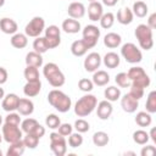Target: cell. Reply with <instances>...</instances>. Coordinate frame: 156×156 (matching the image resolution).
Returning a JSON list of instances; mask_svg holds the SVG:
<instances>
[{
    "mask_svg": "<svg viewBox=\"0 0 156 156\" xmlns=\"http://www.w3.org/2000/svg\"><path fill=\"white\" fill-rule=\"evenodd\" d=\"M48 101L55 110H57L61 113H65V112L69 111V108L72 106L71 98L67 94H65L63 91L58 90V89H52L51 91H49Z\"/></svg>",
    "mask_w": 156,
    "mask_h": 156,
    "instance_id": "cell-1",
    "label": "cell"
},
{
    "mask_svg": "<svg viewBox=\"0 0 156 156\" xmlns=\"http://www.w3.org/2000/svg\"><path fill=\"white\" fill-rule=\"evenodd\" d=\"M43 74L49 82V84L54 88H60L65 84L66 77L60 69V67L54 62H48L43 67Z\"/></svg>",
    "mask_w": 156,
    "mask_h": 156,
    "instance_id": "cell-2",
    "label": "cell"
},
{
    "mask_svg": "<svg viewBox=\"0 0 156 156\" xmlns=\"http://www.w3.org/2000/svg\"><path fill=\"white\" fill-rule=\"evenodd\" d=\"M96 105H98L96 96L93 94H85L74 104V113L78 117H87L95 110Z\"/></svg>",
    "mask_w": 156,
    "mask_h": 156,
    "instance_id": "cell-3",
    "label": "cell"
},
{
    "mask_svg": "<svg viewBox=\"0 0 156 156\" xmlns=\"http://www.w3.org/2000/svg\"><path fill=\"white\" fill-rule=\"evenodd\" d=\"M134 35L138 39L139 46L144 50H150L154 46V39H152V29L147 26V24H139L135 30H134Z\"/></svg>",
    "mask_w": 156,
    "mask_h": 156,
    "instance_id": "cell-4",
    "label": "cell"
},
{
    "mask_svg": "<svg viewBox=\"0 0 156 156\" xmlns=\"http://www.w3.org/2000/svg\"><path fill=\"white\" fill-rule=\"evenodd\" d=\"M121 55H122V57L128 63H132V65L139 63L143 60L141 50L135 44H133V43H126V44H123L122 48H121Z\"/></svg>",
    "mask_w": 156,
    "mask_h": 156,
    "instance_id": "cell-5",
    "label": "cell"
},
{
    "mask_svg": "<svg viewBox=\"0 0 156 156\" xmlns=\"http://www.w3.org/2000/svg\"><path fill=\"white\" fill-rule=\"evenodd\" d=\"M50 138V150L55 156H63L67 152V141L63 135L57 132H52L49 135Z\"/></svg>",
    "mask_w": 156,
    "mask_h": 156,
    "instance_id": "cell-6",
    "label": "cell"
},
{
    "mask_svg": "<svg viewBox=\"0 0 156 156\" xmlns=\"http://www.w3.org/2000/svg\"><path fill=\"white\" fill-rule=\"evenodd\" d=\"M44 29H45L44 18L40 16H35L26 24L24 34L27 37H30V38H37V37H40V34L44 32Z\"/></svg>",
    "mask_w": 156,
    "mask_h": 156,
    "instance_id": "cell-7",
    "label": "cell"
},
{
    "mask_svg": "<svg viewBox=\"0 0 156 156\" xmlns=\"http://www.w3.org/2000/svg\"><path fill=\"white\" fill-rule=\"evenodd\" d=\"M1 130H2V133H1L2 134V139L9 144L18 141V140H22V138H23V132H22V129H20L18 126L5 123L1 127Z\"/></svg>",
    "mask_w": 156,
    "mask_h": 156,
    "instance_id": "cell-8",
    "label": "cell"
},
{
    "mask_svg": "<svg viewBox=\"0 0 156 156\" xmlns=\"http://www.w3.org/2000/svg\"><path fill=\"white\" fill-rule=\"evenodd\" d=\"M82 34H83V41L87 44L89 49H93L98 44V40L100 38V29L94 24H88L84 27Z\"/></svg>",
    "mask_w": 156,
    "mask_h": 156,
    "instance_id": "cell-9",
    "label": "cell"
},
{
    "mask_svg": "<svg viewBox=\"0 0 156 156\" xmlns=\"http://www.w3.org/2000/svg\"><path fill=\"white\" fill-rule=\"evenodd\" d=\"M101 56L99 52H90L88 54V56L84 58V69L87 72H95L96 69L100 68V65H101Z\"/></svg>",
    "mask_w": 156,
    "mask_h": 156,
    "instance_id": "cell-10",
    "label": "cell"
},
{
    "mask_svg": "<svg viewBox=\"0 0 156 156\" xmlns=\"http://www.w3.org/2000/svg\"><path fill=\"white\" fill-rule=\"evenodd\" d=\"M96 115L102 121H106L110 118V116L112 115L113 112V107H112V104L108 101V100H102L100 101L98 105H96Z\"/></svg>",
    "mask_w": 156,
    "mask_h": 156,
    "instance_id": "cell-11",
    "label": "cell"
},
{
    "mask_svg": "<svg viewBox=\"0 0 156 156\" xmlns=\"http://www.w3.org/2000/svg\"><path fill=\"white\" fill-rule=\"evenodd\" d=\"M121 99V107L124 112L127 113H133L136 111L138 106H139V100L134 99L133 96H130L129 94H124Z\"/></svg>",
    "mask_w": 156,
    "mask_h": 156,
    "instance_id": "cell-12",
    "label": "cell"
},
{
    "mask_svg": "<svg viewBox=\"0 0 156 156\" xmlns=\"http://www.w3.org/2000/svg\"><path fill=\"white\" fill-rule=\"evenodd\" d=\"M18 101H20V98L16 94L10 93V94H7V95L4 96L2 102H1V107L6 112H12V111L17 110Z\"/></svg>",
    "mask_w": 156,
    "mask_h": 156,
    "instance_id": "cell-13",
    "label": "cell"
},
{
    "mask_svg": "<svg viewBox=\"0 0 156 156\" xmlns=\"http://www.w3.org/2000/svg\"><path fill=\"white\" fill-rule=\"evenodd\" d=\"M67 12H68V16L71 18H74V20H78V18H82L84 15H85V6L83 2H79V1H73L68 5V9H67Z\"/></svg>",
    "mask_w": 156,
    "mask_h": 156,
    "instance_id": "cell-14",
    "label": "cell"
},
{
    "mask_svg": "<svg viewBox=\"0 0 156 156\" xmlns=\"http://www.w3.org/2000/svg\"><path fill=\"white\" fill-rule=\"evenodd\" d=\"M104 13V9H102V4L99 1H91L88 6V16L89 20L93 22H98L101 16Z\"/></svg>",
    "mask_w": 156,
    "mask_h": 156,
    "instance_id": "cell-15",
    "label": "cell"
},
{
    "mask_svg": "<svg viewBox=\"0 0 156 156\" xmlns=\"http://www.w3.org/2000/svg\"><path fill=\"white\" fill-rule=\"evenodd\" d=\"M17 29H18V26L15 20L9 18V17H4L0 20V30L2 33L12 35V34L17 33Z\"/></svg>",
    "mask_w": 156,
    "mask_h": 156,
    "instance_id": "cell-16",
    "label": "cell"
},
{
    "mask_svg": "<svg viewBox=\"0 0 156 156\" xmlns=\"http://www.w3.org/2000/svg\"><path fill=\"white\" fill-rule=\"evenodd\" d=\"M17 111L21 116H30L34 111V104L32 100L27 99V98H22L18 101L17 105Z\"/></svg>",
    "mask_w": 156,
    "mask_h": 156,
    "instance_id": "cell-17",
    "label": "cell"
},
{
    "mask_svg": "<svg viewBox=\"0 0 156 156\" xmlns=\"http://www.w3.org/2000/svg\"><path fill=\"white\" fill-rule=\"evenodd\" d=\"M61 28H62L63 32H66L68 34H76V33H78L82 29V26H80L79 21L69 17V18H67V20H65L62 22Z\"/></svg>",
    "mask_w": 156,
    "mask_h": 156,
    "instance_id": "cell-18",
    "label": "cell"
},
{
    "mask_svg": "<svg viewBox=\"0 0 156 156\" xmlns=\"http://www.w3.org/2000/svg\"><path fill=\"white\" fill-rule=\"evenodd\" d=\"M41 90V83L40 80L37 82H27L23 87V94L27 98H34L37 96Z\"/></svg>",
    "mask_w": 156,
    "mask_h": 156,
    "instance_id": "cell-19",
    "label": "cell"
},
{
    "mask_svg": "<svg viewBox=\"0 0 156 156\" xmlns=\"http://www.w3.org/2000/svg\"><path fill=\"white\" fill-rule=\"evenodd\" d=\"M117 21L121 23V24H130L133 22V18H134V15L132 12V10L129 7H122L117 11Z\"/></svg>",
    "mask_w": 156,
    "mask_h": 156,
    "instance_id": "cell-20",
    "label": "cell"
},
{
    "mask_svg": "<svg viewBox=\"0 0 156 156\" xmlns=\"http://www.w3.org/2000/svg\"><path fill=\"white\" fill-rule=\"evenodd\" d=\"M122 43V38L119 34L115 33V32H110L104 37V44L105 46H107L108 49H115L118 48Z\"/></svg>",
    "mask_w": 156,
    "mask_h": 156,
    "instance_id": "cell-21",
    "label": "cell"
},
{
    "mask_svg": "<svg viewBox=\"0 0 156 156\" xmlns=\"http://www.w3.org/2000/svg\"><path fill=\"white\" fill-rule=\"evenodd\" d=\"M89 48L87 46V44L83 41V39H79V40H74L72 44H71V52L72 55L77 56V57H80V56H84L87 52H88Z\"/></svg>",
    "mask_w": 156,
    "mask_h": 156,
    "instance_id": "cell-22",
    "label": "cell"
},
{
    "mask_svg": "<svg viewBox=\"0 0 156 156\" xmlns=\"http://www.w3.org/2000/svg\"><path fill=\"white\" fill-rule=\"evenodd\" d=\"M93 83L98 87H104L110 82V76L106 71L104 69H96L95 72H93Z\"/></svg>",
    "mask_w": 156,
    "mask_h": 156,
    "instance_id": "cell-23",
    "label": "cell"
},
{
    "mask_svg": "<svg viewBox=\"0 0 156 156\" xmlns=\"http://www.w3.org/2000/svg\"><path fill=\"white\" fill-rule=\"evenodd\" d=\"M26 65L27 66H34L37 68L43 66V56L41 54L37 52V51H29L26 55Z\"/></svg>",
    "mask_w": 156,
    "mask_h": 156,
    "instance_id": "cell-24",
    "label": "cell"
},
{
    "mask_svg": "<svg viewBox=\"0 0 156 156\" xmlns=\"http://www.w3.org/2000/svg\"><path fill=\"white\" fill-rule=\"evenodd\" d=\"M102 62L107 68H116V67L119 66L121 58H119L118 54H116L113 51H110V52H106V55L102 58Z\"/></svg>",
    "mask_w": 156,
    "mask_h": 156,
    "instance_id": "cell-25",
    "label": "cell"
},
{
    "mask_svg": "<svg viewBox=\"0 0 156 156\" xmlns=\"http://www.w3.org/2000/svg\"><path fill=\"white\" fill-rule=\"evenodd\" d=\"M26 150V145L23 143V140H18V141H15V143H11L7 151H6V155L7 156H21Z\"/></svg>",
    "mask_w": 156,
    "mask_h": 156,
    "instance_id": "cell-26",
    "label": "cell"
},
{
    "mask_svg": "<svg viewBox=\"0 0 156 156\" xmlns=\"http://www.w3.org/2000/svg\"><path fill=\"white\" fill-rule=\"evenodd\" d=\"M11 45L16 49H23L28 45V37L23 33H15L11 37Z\"/></svg>",
    "mask_w": 156,
    "mask_h": 156,
    "instance_id": "cell-27",
    "label": "cell"
},
{
    "mask_svg": "<svg viewBox=\"0 0 156 156\" xmlns=\"http://www.w3.org/2000/svg\"><path fill=\"white\" fill-rule=\"evenodd\" d=\"M132 12H133L134 16H136V17H139V18H143V17H145V16L147 15L149 7H147V5H146L144 1L136 0V1L133 4Z\"/></svg>",
    "mask_w": 156,
    "mask_h": 156,
    "instance_id": "cell-28",
    "label": "cell"
},
{
    "mask_svg": "<svg viewBox=\"0 0 156 156\" xmlns=\"http://www.w3.org/2000/svg\"><path fill=\"white\" fill-rule=\"evenodd\" d=\"M151 122H152L151 113H149L146 111H140L135 116V123L139 127H149L151 124Z\"/></svg>",
    "mask_w": 156,
    "mask_h": 156,
    "instance_id": "cell-29",
    "label": "cell"
},
{
    "mask_svg": "<svg viewBox=\"0 0 156 156\" xmlns=\"http://www.w3.org/2000/svg\"><path fill=\"white\" fill-rule=\"evenodd\" d=\"M108 141H110L108 134L105 133V132H102V130L95 132L94 135H93V143H94L95 146H100V147L106 146L108 144Z\"/></svg>",
    "mask_w": 156,
    "mask_h": 156,
    "instance_id": "cell-30",
    "label": "cell"
},
{
    "mask_svg": "<svg viewBox=\"0 0 156 156\" xmlns=\"http://www.w3.org/2000/svg\"><path fill=\"white\" fill-rule=\"evenodd\" d=\"M104 95H105L106 100H108L110 102H113V101H117L121 98V90H119V88L111 85V87H107L105 89Z\"/></svg>",
    "mask_w": 156,
    "mask_h": 156,
    "instance_id": "cell-31",
    "label": "cell"
},
{
    "mask_svg": "<svg viewBox=\"0 0 156 156\" xmlns=\"http://www.w3.org/2000/svg\"><path fill=\"white\" fill-rule=\"evenodd\" d=\"M33 49L34 51L39 52V54H44L49 50V46H48V43H46V39L45 37H37L33 41Z\"/></svg>",
    "mask_w": 156,
    "mask_h": 156,
    "instance_id": "cell-32",
    "label": "cell"
},
{
    "mask_svg": "<svg viewBox=\"0 0 156 156\" xmlns=\"http://www.w3.org/2000/svg\"><path fill=\"white\" fill-rule=\"evenodd\" d=\"M38 124H39V122H38L37 119L29 117V118H26V119H23V121L21 122V129H22V132L26 133V134L33 133Z\"/></svg>",
    "mask_w": 156,
    "mask_h": 156,
    "instance_id": "cell-33",
    "label": "cell"
},
{
    "mask_svg": "<svg viewBox=\"0 0 156 156\" xmlns=\"http://www.w3.org/2000/svg\"><path fill=\"white\" fill-rule=\"evenodd\" d=\"M24 78L27 82H37V80H40L39 79V71L37 67L34 66H27L24 68Z\"/></svg>",
    "mask_w": 156,
    "mask_h": 156,
    "instance_id": "cell-34",
    "label": "cell"
},
{
    "mask_svg": "<svg viewBox=\"0 0 156 156\" xmlns=\"http://www.w3.org/2000/svg\"><path fill=\"white\" fill-rule=\"evenodd\" d=\"M133 140L138 145H145L150 140L149 133L145 132V130H143V129H138V130H135L133 133Z\"/></svg>",
    "mask_w": 156,
    "mask_h": 156,
    "instance_id": "cell-35",
    "label": "cell"
},
{
    "mask_svg": "<svg viewBox=\"0 0 156 156\" xmlns=\"http://www.w3.org/2000/svg\"><path fill=\"white\" fill-rule=\"evenodd\" d=\"M99 22H100L101 28L108 29V28H111V27L113 26V23H115V15H113L112 12L102 13V16H101V18L99 20Z\"/></svg>",
    "mask_w": 156,
    "mask_h": 156,
    "instance_id": "cell-36",
    "label": "cell"
},
{
    "mask_svg": "<svg viewBox=\"0 0 156 156\" xmlns=\"http://www.w3.org/2000/svg\"><path fill=\"white\" fill-rule=\"evenodd\" d=\"M145 107H146V112L149 113L156 112V91L155 90H151L149 93L146 102H145Z\"/></svg>",
    "mask_w": 156,
    "mask_h": 156,
    "instance_id": "cell-37",
    "label": "cell"
},
{
    "mask_svg": "<svg viewBox=\"0 0 156 156\" xmlns=\"http://www.w3.org/2000/svg\"><path fill=\"white\" fill-rule=\"evenodd\" d=\"M83 144V136H82V133H71L68 135V145L69 147L72 149H76V147H79L80 145Z\"/></svg>",
    "mask_w": 156,
    "mask_h": 156,
    "instance_id": "cell-38",
    "label": "cell"
},
{
    "mask_svg": "<svg viewBox=\"0 0 156 156\" xmlns=\"http://www.w3.org/2000/svg\"><path fill=\"white\" fill-rule=\"evenodd\" d=\"M150 83H151V79H150V77L145 73V74L140 76L139 78L133 79V80L130 82V85H134V87H139V88L145 89V88H147V87L150 85Z\"/></svg>",
    "mask_w": 156,
    "mask_h": 156,
    "instance_id": "cell-39",
    "label": "cell"
},
{
    "mask_svg": "<svg viewBox=\"0 0 156 156\" xmlns=\"http://www.w3.org/2000/svg\"><path fill=\"white\" fill-rule=\"evenodd\" d=\"M45 124H46V127H49L50 129H57L58 126L61 124V119H60V117H58L57 115L50 113V115H48L46 118H45Z\"/></svg>",
    "mask_w": 156,
    "mask_h": 156,
    "instance_id": "cell-40",
    "label": "cell"
},
{
    "mask_svg": "<svg viewBox=\"0 0 156 156\" xmlns=\"http://www.w3.org/2000/svg\"><path fill=\"white\" fill-rule=\"evenodd\" d=\"M22 140H23L26 147H28V149H35L38 146V144H39V138L37 135L32 134V133L26 134V136L22 138Z\"/></svg>",
    "mask_w": 156,
    "mask_h": 156,
    "instance_id": "cell-41",
    "label": "cell"
},
{
    "mask_svg": "<svg viewBox=\"0 0 156 156\" xmlns=\"http://www.w3.org/2000/svg\"><path fill=\"white\" fill-rule=\"evenodd\" d=\"M115 82H116L117 85L121 87V88H129V87H130V79H129L127 72H121V73H118V74L116 76V78H115Z\"/></svg>",
    "mask_w": 156,
    "mask_h": 156,
    "instance_id": "cell-42",
    "label": "cell"
},
{
    "mask_svg": "<svg viewBox=\"0 0 156 156\" xmlns=\"http://www.w3.org/2000/svg\"><path fill=\"white\" fill-rule=\"evenodd\" d=\"M145 73H146V72L144 71V68H143V67H139V66H133V67H130V68L128 69V72H127V74H128L129 79H130V82H132L133 79L139 78L140 76H143V74H145Z\"/></svg>",
    "mask_w": 156,
    "mask_h": 156,
    "instance_id": "cell-43",
    "label": "cell"
},
{
    "mask_svg": "<svg viewBox=\"0 0 156 156\" xmlns=\"http://www.w3.org/2000/svg\"><path fill=\"white\" fill-rule=\"evenodd\" d=\"M78 88H79V90H82L84 93H90L94 88V83H93V80H90L88 78H82L78 82Z\"/></svg>",
    "mask_w": 156,
    "mask_h": 156,
    "instance_id": "cell-44",
    "label": "cell"
},
{
    "mask_svg": "<svg viewBox=\"0 0 156 156\" xmlns=\"http://www.w3.org/2000/svg\"><path fill=\"white\" fill-rule=\"evenodd\" d=\"M73 128H74L78 133H87V132L90 129V126H89V123H88L85 119H83V118H78V119L74 122Z\"/></svg>",
    "mask_w": 156,
    "mask_h": 156,
    "instance_id": "cell-45",
    "label": "cell"
},
{
    "mask_svg": "<svg viewBox=\"0 0 156 156\" xmlns=\"http://www.w3.org/2000/svg\"><path fill=\"white\" fill-rule=\"evenodd\" d=\"M21 115L20 113H16V112H9V115L5 117V123H9V124H13V126H20L21 124Z\"/></svg>",
    "mask_w": 156,
    "mask_h": 156,
    "instance_id": "cell-46",
    "label": "cell"
},
{
    "mask_svg": "<svg viewBox=\"0 0 156 156\" xmlns=\"http://www.w3.org/2000/svg\"><path fill=\"white\" fill-rule=\"evenodd\" d=\"M44 32H45L44 37H46V38L48 37H61V29L57 26H55V24L49 26L48 28L44 29Z\"/></svg>",
    "mask_w": 156,
    "mask_h": 156,
    "instance_id": "cell-47",
    "label": "cell"
},
{
    "mask_svg": "<svg viewBox=\"0 0 156 156\" xmlns=\"http://www.w3.org/2000/svg\"><path fill=\"white\" fill-rule=\"evenodd\" d=\"M72 132H73V126H71L69 123H61L57 128V133H60L63 136H68Z\"/></svg>",
    "mask_w": 156,
    "mask_h": 156,
    "instance_id": "cell-48",
    "label": "cell"
},
{
    "mask_svg": "<svg viewBox=\"0 0 156 156\" xmlns=\"http://www.w3.org/2000/svg\"><path fill=\"white\" fill-rule=\"evenodd\" d=\"M130 96H133L134 99L136 100H140L143 96H144V89L143 88H139V87H134V85H130V90L128 93Z\"/></svg>",
    "mask_w": 156,
    "mask_h": 156,
    "instance_id": "cell-49",
    "label": "cell"
},
{
    "mask_svg": "<svg viewBox=\"0 0 156 156\" xmlns=\"http://www.w3.org/2000/svg\"><path fill=\"white\" fill-rule=\"evenodd\" d=\"M49 49H55L61 44V37H45Z\"/></svg>",
    "mask_w": 156,
    "mask_h": 156,
    "instance_id": "cell-50",
    "label": "cell"
},
{
    "mask_svg": "<svg viewBox=\"0 0 156 156\" xmlns=\"http://www.w3.org/2000/svg\"><path fill=\"white\" fill-rule=\"evenodd\" d=\"M156 154V149L154 145H147V146H144L140 151V155L141 156H154Z\"/></svg>",
    "mask_w": 156,
    "mask_h": 156,
    "instance_id": "cell-51",
    "label": "cell"
},
{
    "mask_svg": "<svg viewBox=\"0 0 156 156\" xmlns=\"http://www.w3.org/2000/svg\"><path fill=\"white\" fill-rule=\"evenodd\" d=\"M32 134L37 135V136L40 139L41 136H44V135H45V127H43L41 124H38V126H37V128L34 129V132H33Z\"/></svg>",
    "mask_w": 156,
    "mask_h": 156,
    "instance_id": "cell-52",
    "label": "cell"
},
{
    "mask_svg": "<svg viewBox=\"0 0 156 156\" xmlns=\"http://www.w3.org/2000/svg\"><path fill=\"white\" fill-rule=\"evenodd\" d=\"M151 29H155L156 28V12L151 13L149 16V20H147V23H146Z\"/></svg>",
    "mask_w": 156,
    "mask_h": 156,
    "instance_id": "cell-53",
    "label": "cell"
},
{
    "mask_svg": "<svg viewBox=\"0 0 156 156\" xmlns=\"http://www.w3.org/2000/svg\"><path fill=\"white\" fill-rule=\"evenodd\" d=\"M7 77H9L7 71H6L4 67H0V85L5 84V83L7 82Z\"/></svg>",
    "mask_w": 156,
    "mask_h": 156,
    "instance_id": "cell-54",
    "label": "cell"
},
{
    "mask_svg": "<svg viewBox=\"0 0 156 156\" xmlns=\"http://www.w3.org/2000/svg\"><path fill=\"white\" fill-rule=\"evenodd\" d=\"M118 2V0H102V5L107 6V7H112Z\"/></svg>",
    "mask_w": 156,
    "mask_h": 156,
    "instance_id": "cell-55",
    "label": "cell"
},
{
    "mask_svg": "<svg viewBox=\"0 0 156 156\" xmlns=\"http://www.w3.org/2000/svg\"><path fill=\"white\" fill-rule=\"evenodd\" d=\"M156 129L155 128H151V130H150V133H149V138L154 141V143H156Z\"/></svg>",
    "mask_w": 156,
    "mask_h": 156,
    "instance_id": "cell-56",
    "label": "cell"
},
{
    "mask_svg": "<svg viewBox=\"0 0 156 156\" xmlns=\"http://www.w3.org/2000/svg\"><path fill=\"white\" fill-rule=\"evenodd\" d=\"M4 96H5V90H4V88L0 87V100H2Z\"/></svg>",
    "mask_w": 156,
    "mask_h": 156,
    "instance_id": "cell-57",
    "label": "cell"
},
{
    "mask_svg": "<svg viewBox=\"0 0 156 156\" xmlns=\"http://www.w3.org/2000/svg\"><path fill=\"white\" fill-rule=\"evenodd\" d=\"M4 4H5V0H0V7H2Z\"/></svg>",
    "mask_w": 156,
    "mask_h": 156,
    "instance_id": "cell-58",
    "label": "cell"
},
{
    "mask_svg": "<svg viewBox=\"0 0 156 156\" xmlns=\"http://www.w3.org/2000/svg\"><path fill=\"white\" fill-rule=\"evenodd\" d=\"M124 155H135L134 152H130V151H128V152H124Z\"/></svg>",
    "mask_w": 156,
    "mask_h": 156,
    "instance_id": "cell-59",
    "label": "cell"
},
{
    "mask_svg": "<svg viewBox=\"0 0 156 156\" xmlns=\"http://www.w3.org/2000/svg\"><path fill=\"white\" fill-rule=\"evenodd\" d=\"M1 124H2V116L0 115V127H1Z\"/></svg>",
    "mask_w": 156,
    "mask_h": 156,
    "instance_id": "cell-60",
    "label": "cell"
},
{
    "mask_svg": "<svg viewBox=\"0 0 156 156\" xmlns=\"http://www.w3.org/2000/svg\"><path fill=\"white\" fill-rule=\"evenodd\" d=\"M1 141H2V134H0V144H1Z\"/></svg>",
    "mask_w": 156,
    "mask_h": 156,
    "instance_id": "cell-61",
    "label": "cell"
},
{
    "mask_svg": "<svg viewBox=\"0 0 156 156\" xmlns=\"http://www.w3.org/2000/svg\"><path fill=\"white\" fill-rule=\"evenodd\" d=\"M0 156H2V151L1 150H0Z\"/></svg>",
    "mask_w": 156,
    "mask_h": 156,
    "instance_id": "cell-62",
    "label": "cell"
},
{
    "mask_svg": "<svg viewBox=\"0 0 156 156\" xmlns=\"http://www.w3.org/2000/svg\"><path fill=\"white\" fill-rule=\"evenodd\" d=\"M89 1H90V2H91V1H96V0H89Z\"/></svg>",
    "mask_w": 156,
    "mask_h": 156,
    "instance_id": "cell-63",
    "label": "cell"
}]
</instances>
